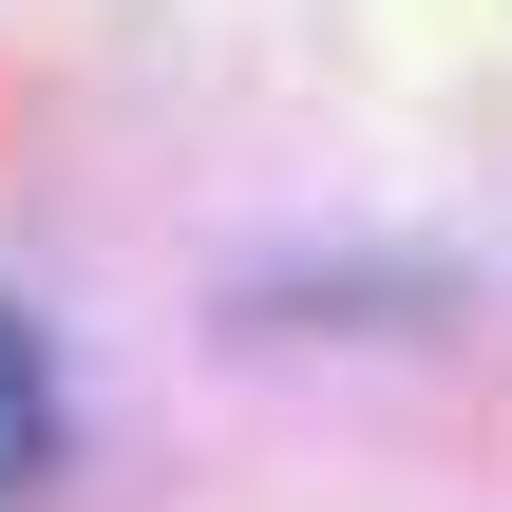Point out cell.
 Returning a JSON list of instances; mask_svg holds the SVG:
<instances>
[{
	"mask_svg": "<svg viewBox=\"0 0 512 512\" xmlns=\"http://www.w3.org/2000/svg\"><path fill=\"white\" fill-rule=\"evenodd\" d=\"M57 475V361H38V323L0 304V512Z\"/></svg>",
	"mask_w": 512,
	"mask_h": 512,
	"instance_id": "6da1fadb",
	"label": "cell"
}]
</instances>
